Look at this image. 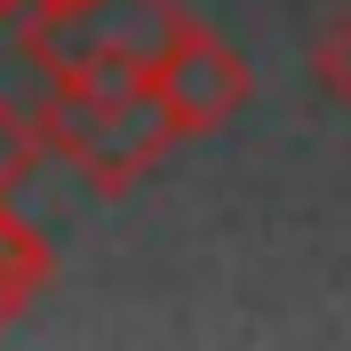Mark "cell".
<instances>
[{
    "label": "cell",
    "mask_w": 351,
    "mask_h": 351,
    "mask_svg": "<svg viewBox=\"0 0 351 351\" xmlns=\"http://www.w3.org/2000/svg\"><path fill=\"white\" fill-rule=\"evenodd\" d=\"M311 80L328 88L335 104H351V0L319 24V40H311Z\"/></svg>",
    "instance_id": "obj_6"
},
{
    "label": "cell",
    "mask_w": 351,
    "mask_h": 351,
    "mask_svg": "<svg viewBox=\"0 0 351 351\" xmlns=\"http://www.w3.org/2000/svg\"><path fill=\"white\" fill-rule=\"evenodd\" d=\"M48 271H56V256H48V240L32 232V223L0 199V319H16L32 295L48 287Z\"/></svg>",
    "instance_id": "obj_4"
},
{
    "label": "cell",
    "mask_w": 351,
    "mask_h": 351,
    "mask_svg": "<svg viewBox=\"0 0 351 351\" xmlns=\"http://www.w3.org/2000/svg\"><path fill=\"white\" fill-rule=\"evenodd\" d=\"M40 152H48V136H40V112H24V104H8V96H0V199L32 184Z\"/></svg>",
    "instance_id": "obj_5"
},
{
    "label": "cell",
    "mask_w": 351,
    "mask_h": 351,
    "mask_svg": "<svg viewBox=\"0 0 351 351\" xmlns=\"http://www.w3.org/2000/svg\"><path fill=\"white\" fill-rule=\"evenodd\" d=\"M40 136H48L56 160L80 168V184L96 199L136 192V184L168 160V144H184L176 112L160 104V88L136 80V72H112V80H48Z\"/></svg>",
    "instance_id": "obj_1"
},
{
    "label": "cell",
    "mask_w": 351,
    "mask_h": 351,
    "mask_svg": "<svg viewBox=\"0 0 351 351\" xmlns=\"http://www.w3.org/2000/svg\"><path fill=\"white\" fill-rule=\"evenodd\" d=\"M32 8H40V0H0V24H24Z\"/></svg>",
    "instance_id": "obj_7"
},
{
    "label": "cell",
    "mask_w": 351,
    "mask_h": 351,
    "mask_svg": "<svg viewBox=\"0 0 351 351\" xmlns=\"http://www.w3.org/2000/svg\"><path fill=\"white\" fill-rule=\"evenodd\" d=\"M184 24L192 16L176 0H40L16 32L48 80H112V72L152 80Z\"/></svg>",
    "instance_id": "obj_2"
},
{
    "label": "cell",
    "mask_w": 351,
    "mask_h": 351,
    "mask_svg": "<svg viewBox=\"0 0 351 351\" xmlns=\"http://www.w3.org/2000/svg\"><path fill=\"white\" fill-rule=\"evenodd\" d=\"M152 88H160V104L176 112V128L184 136H216L232 128L247 112V96H256V72H247V56L223 32H208V24H184L176 32V48L152 64Z\"/></svg>",
    "instance_id": "obj_3"
}]
</instances>
